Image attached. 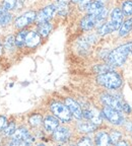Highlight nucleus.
I'll return each instance as SVG.
<instances>
[{
	"instance_id": "f257e3e1",
	"label": "nucleus",
	"mask_w": 132,
	"mask_h": 146,
	"mask_svg": "<svg viewBox=\"0 0 132 146\" xmlns=\"http://www.w3.org/2000/svg\"><path fill=\"white\" fill-rule=\"evenodd\" d=\"M132 50V42L117 47L108 55V62L112 66H121L125 63L127 56Z\"/></svg>"
},
{
	"instance_id": "f03ea898",
	"label": "nucleus",
	"mask_w": 132,
	"mask_h": 146,
	"mask_svg": "<svg viewBox=\"0 0 132 146\" xmlns=\"http://www.w3.org/2000/svg\"><path fill=\"white\" fill-rule=\"evenodd\" d=\"M98 82L103 86L109 89H117L122 84V78L118 73L111 70L108 72L102 73L97 78Z\"/></svg>"
},
{
	"instance_id": "7ed1b4c3",
	"label": "nucleus",
	"mask_w": 132,
	"mask_h": 146,
	"mask_svg": "<svg viewBox=\"0 0 132 146\" xmlns=\"http://www.w3.org/2000/svg\"><path fill=\"white\" fill-rule=\"evenodd\" d=\"M34 141L33 137L30 135L29 131L25 128H19L11 136V140L9 142L10 145H29Z\"/></svg>"
},
{
	"instance_id": "20e7f679",
	"label": "nucleus",
	"mask_w": 132,
	"mask_h": 146,
	"mask_svg": "<svg viewBox=\"0 0 132 146\" xmlns=\"http://www.w3.org/2000/svg\"><path fill=\"white\" fill-rule=\"evenodd\" d=\"M51 111L63 123H68L71 121L72 114L66 105H63L61 103H53L51 105Z\"/></svg>"
},
{
	"instance_id": "39448f33",
	"label": "nucleus",
	"mask_w": 132,
	"mask_h": 146,
	"mask_svg": "<svg viewBox=\"0 0 132 146\" xmlns=\"http://www.w3.org/2000/svg\"><path fill=\"white\" fill-rule=\"evenodd\" d=\"M103 116L105 117L110 123L114 124V125H122L123 124V116L120 114V111H118V110H115L113 108L106 106L103 109Z\"/></svg>"
},
{
	"instance_id": "423d86ee",
	"label": "nucleus",
	"mask_w": 132,
	"mask_h": 146,
	"mask_svg": "<svg viewBox=\"0 0 132 146\" xmlns=\"http://www.w3.org/2000/svg\"><path fill=\"white\" fill-rule=\"evenodd\" d=\"M123 21V11L120 8H114L110 15V21L108 23L111 32H114L120 29Z\"/></svg>"
},
{
	"instance_id": "0eeeda50",
	"label": "nucleus",
	"mask_w": 132,
	"mask_h": 146,
	"mask_svg": "<svg viewBox=\"0 0 132 146\" xmlns=\"http://www.w3.org/2000/svg\"><path fill=\"white\" fill-rule=\"evenodd\" d=\"M55 11H56V6H55V4L48 5V6L44 7L36 16V21L38 23V25L50 21L51 18L53 17V15H54Z\"/></svg>"
},
{
	"instance_id": "6e6552de",
	"label": "nucleus",
	"mask_w": 132,
	"mask_h": 146,
	"mask_svg": "<svg viewBox=\"0 0 132 146\" xmlns=\"http://www.w3.org/2000/svg\"><path fill=\"white\" fill-rule=\"evenodd\" d=\"M36 16L37 13L35 11H27L23 15L18 16L14 21V25L17 29H23V27L31 25L34 21H36Z\"/></svg>"
},
{
	"instance_id": "1a4fd4ad",
	"label": "nucleus",
	"mask_w": 132,
	"mask_h": 146,
	"mask_svg": "<svg viewBox=\"0 0 132 146\" xmlns=\"http://www.w3.org/2000/svg\"><path fill=\"white\" fill-rule=\"evenodd\" d=\"M101 100H102L103 104L106 105L107 107L113 108L115 110H118V111H122V103L120 102V100H118L115 96H111V94H104L101 96Z\"/></svg>"
},
{
	"instance_id": "9d476101",
	"label": "nucleus",
	"mask_w": 132,
	"mask_h": 146,
	"mask_svg": "<svg viewBox=\"0 0 132 146\" xmlns=\"http://www.w3.org/2000/svg\"><path fill=\"white\" fill-rule=\"evenodd\" d=\"M69 137H70V131L65 127H59L58 126L54 130V133H53V138L56 141L59 142L67 141L69 139Z\"/></svg>"
},
{
	"instance_id": "9b49d317",
	"label": "nucleus",
	"mask_w": 132,
	"mask_h": 146,
	"mask_svg": "<svg viewBox=\"0 0 132 146\" xmlns=\"http://www.w3.org/2000/svg\"><path fill=\"white\" fill-rule=\"evenodd\" d=\"M66 106L68 107L69 111L71 112V114L75 117L76 119H81L82 118V111L80 109V106L78 105L74 100L70 98H67L65 100Z\"/></svg>"
},
{
	"instance_id": "f8f14e48",
	"label": "nucleus",
	"mask_w": 132,
	"mask_h": 146,
	"mask_svg": "<svg viewBox=\"0 0 132 146\" xmlns=\"http://www.w3.org/2000/svg\"><path fill=\"white\" fill-rule=\"evenodd\" d=\"M97 25V18L95 14H87V16H84L80 21V27L82 30L84 31H89L93 27Z\"/></svg>"
},
{
	"instance_id": "ddd939ff",
	"label": "nucleus",
	"mask_w": 132,
	"mask_h": 146,
	"mask_svg": "<svg viewBox=\"0 0 132 146\" xmlns=\"http://www.w3.org/2000/svg\"><path fill=\"white\" fill-rule=\"evenodd\" d=\"M40 41H41V36H40L39 33L36 32H29L25 36V45L29 48H35L39 45Z\"/></svg>"
},
{
	"instance_id": "4468645a",
	"label": "nucleus",
	"mask_w": 132,
	"mask_h": 146,
	"mask_svg": "<svg viewBox=\"0 0 132 146\" xmlns=\"http://www.w3.org/2000/svg\"><path fill=\"white\" fill-rule=\"evenodd\" d=\"M44 127L49 132H54V130L59 126V121L53 116H49L44 120Z\"/></svg>"
},
{
	"instance_id": "2eb2a0df",
	"label": "nucleus",
	"mask_w": 132,
	"mask_h": 146,
	"mask_svg": "<svg viewBox=\"0 0 132 146\" xmlns=\"http://www.w3.org/2000/svg\"><path fill=\"white\" fill-rule=\"evenodd\" d=\"M103 8H104L103 2H101V1L98 0V1L91 2V4L87 7V14H95V15H97V14H99L102 11Z\"/></svg>"
},
{
	"instance_id": "dca6fc26",
	"label": "nucleus",
	"mask_w": 132,
	"mask_h": 146,
	"mask_svg": "<svg viewBox=\"0 0 132 146\" xmlns=\"http://www.w3.org/2000/svg\"><path fill=\"white\" fill-rule=\"evenodd\" d=\"M77 129L81 133H91L97 129V125L89 122H80L77 125Z\"/></svg>"
},
{
	"instance_id": "f3484780",
	"label": "nucleus",
	"mask_w": 132,
	"mask_h": 146,
	"mask_svg": "<svg viewBox=\"0 0 132 146\" xmlns=\"http://www.w3.org/2000/svg\"><path fill=\"white\" fill-rule=\"evenodd\" d=\"M111 143L110 141V136L106 132H100L97 134L96 136V144L100 146H105L109 145Z\"/></svg>"
},
{
	"instance_id": "a211bd4d",
	"label": "nucleus",
	"mask_w": 132,
	"mask_h": 146,
	"mask_svg": "<svg viewBox=\"0 0 132 146\" xmlns=\"http://www.w3.org/2000/svg\"><path fill=\"white\" fill-rule=\"evenodd\" d=\"M132 30V18L127 19L121 25L120 29H119V36H124L126 35H128Z\"/></svg>"
},
{
	"instance_id": "6ab92c4d",
	"label": "nucleus",
	"mask_w": 132,
	"mask_h": 146,
	"mask_svg": "<svg viewBox=\"0 0 132 146\" xmlns=\"http://www.w3.org/2000/svg\"><path fill=\"white\" fill-rule=\"evenodd\" d=\"M51 31H52V25L48 21L39 23V25H38V33L42 36H47L50 34Z\"/></svg>"
},
{
	"instance_id": "aec40b11",
	"label": "nucleus",
	"mask_w": 132,
	"mask_h": 146,
	"mask_svg": "<svg viewBox=\"0 0 132 146\" xmlns=\"http://www.w3.org/2000/svg\"><path fill=\"white\" fill-rule=\"evenodd\" d=\"M55 6H56V10H57L60 15H65L67 13V11H68V4H67L65 0H58L56 4H55Z\"/></svg>"
},
{
	"instance_id": "412c9836",
	"label": "nucleus",
	"mask_w": 132,
	"mask_h": 146,
	"mask_svg": "<svg viewBox=\"0 0 132 146\" xmlns=\"http://www.w3.org/2000/svg\"><path fill=\"white\" fill-rule=\"evenodd\" d=\"M91 115H89V120L93 122V124L99 125L102 123V115L97 111V110H89Z\"/></svg>"
},
{
	"instance_id": "4be33fe9",
	"label": "nucleus",
	"mask_w": 132,
	"mask_h": 146,
	"mask_svg": "<svg viewBox=\"0 0 132 146\" xmlns=\"http://www.w3.org/2000/svg\"><path fill=\"white\" fill-rule=\"evenodd\" d=\"M14 46H15V39L12 35H9L5 38L4 41V47L7 51H12L14 49Z\"/></svg>"
},
{
	"instance_id": "5701e85b",
	"label": "nucleus",
	"mask_w": 132,
	"mask_h": 146,
	"mask_svg": "<svg viewBox=\"0 0 132 146\" xmlns=\"http://www.w3.org/2000/svg\"><path fill=\"white\" fill-rule=\"evenodd\" d=\"M27 31H21L17 34L15 38V45L17 47H23L25 44V36H27Z\"/></svg>"
},
{
	"instance_id": "b1692460",
	"label": "nucleus",
	"mask_w": 132,
	"mask_h": 146,
	"mask_svg": "<svg viewBox=\"0 0 132 146\" xmlns=\"http://www.w3.org/2000/svg\"><path fill=\"white\" fill-rule=\"evenodd\" d=\"M12 19V15L8 12H5L3 14H0V25L1 27H5V25H9Z\"/></svg>"
},
{
	"instance_id": "393cba45",
	"label": "nucleus",
	"mask_w": 132,
	"mask_h": 146,
	"mask_svg": "<svg viewBox=\"0 0 132 146\" xmlns=\"http://www.w3.org/2000/svg\"><path fill=\"white\" fill-rule=\"evenodd\" d=\"M122 11L125 15H132V0H126L122 5Z\"/></svg>"
},
{
	"instance_id": "a878e982",
	"label": "nucleus",
	"mask_w": 132,
	"mask_h": 146,
	"mask_svg": "<svg viewBox=\"0 0 132 146\" xmlns=\"http://www.w3.org/2000/svg\"><path fill=\"white\" fill-rule=\"evenodd\" d=\"M113 69L112 65H107V64H100V65H97L93 70L96 71L97 73L99 74H102V73H105V72H108V71H111Z\"/></svg>"
},
{
	"instance_id": "bb28decb",
	"label": "nucleus",
	"mask_w": 132,
	"mask_h": 146,
	"mask_svg": "<svg viewBox=\"0 0 132 146\" xmlns=\"http://www.w3.org/2000/svg\"><path fill=\"white\" fill-rule=\"evenodd\" d=\"M42 122H43V118H42V116L39 114L33 115L30 118V124L33 127H38L39 125H41Z\"/></svg>"
},
{
	"instance_id": "cd10ccee",
	"label": "nucleus",
	"mask_w": 132,
	"mask_h": 146,
	"mask_svg": "<svg viewBox=\"0 0 132 146\" xmlns=\"http://www.w3.org/2000/svg\"><path fill=\"white\" fill-rule=\"evenodd\" d=\"M2 131H3V134H4V136H6V137L12 136V135H13V133L15 132V125H14V123L8 124V125H7Z\"/></svg>"
},
{
	"instance_id": "c85d7f7f",
	"label": "nucleus",
	"mask_w": 132,
	"mask_h": 146,
	"mask_svg": "<svg viewBox=\"0 0 132 146\" xmlns=\"http://www.w3.org/2000/svg\"><path fill=\"white\" fill-rule=\"evenodd\" d=\"M109 136H110V141H111V143L117 144L121 140L122 134H121L119 131H113V132H112Z\"/></svg>"
},
{
	"instance_id": "c756f323",
	"label": "nucleus",
	"mask_w": 132,
	"mask_h": 146,
	"mask_svg": "<svg viewBox=\"0 0 132 146\" xmlns=\"http://www.w3.org/2000/svg\"><path fill=\"white\" fill-rule=\"evenodd\" d=\"M15 4H16V0H4L2 7L4 8L5 11H8V10L13 9L15 7Z\"/></svg>"
},
{
	"instance_id": "7c9ffc66",
	"label": "nucleus",
	"mask_w": 132,
	"mask_h": 146,
	"mask_svg": "<svg viewBox=\"0 0 132 146\" xmlns=\"http://www.w3.org/2000/svg\"><path fill=\"white\" fill-rule=\"evenodd\" d=\"M98 33L99 35H107L109 34V33H111V30H110V27L109 25L107 23H104V25H102L100 27H99V30H98Z\"/></svg>"
},
{
	"instance_id": "2f4dec72",
	"label": "nucleus",
	"mask_w": 132,
	"mask_h": 146,
	"mask_svg": "<svg viewBox=\"0 0 132 146\" xmlns=\"http://www.w3.org/2000/svg\"><path fill=\"white\" fill-rule=\"evenodd\" d=\"M91 140L89 137H83V138H81V140L80 141H78V145H91Z\"/></svg>"
},
{
	"instance_id": "473e14b6",
	"label": "nucleus",
	"mask_w": 132,
	"mask_h": 146,
	"mask_svg": "<svg viewBox=\"0 0 132 146\" xmlns=\"http://www.w3.org/2000/svg\"><path fill=\"white\" fill-rule=\"evenodd\" d=\"M91 2H93V0H80L79 1L80 9H85Z\"/></svg>"
},
{
	"instance_id": "72a5a7b5",
	"label": "nucleus",
	"mask_w": 132,
	"mask_h": 146,
	"mask_svg": "<svg viewBox=\"0 0 132 146\" xmlns=\"http://www.w3.org/2000/svg\"><path fill=\"white\" fill-rule=\"evenodd\" d=\"M6 126H7L6 118L3 117V116H0V131H2Z\"/></svg>"
},
{
	"instance_id": "f704fd0d",
	"label": "nucleus",
	"mask_w": 132,
	"mask_h": 146,
	"mask_svg": "<svg viewBox=\"0 0 132 146\" xmlns=\"http://www.w3.org/2000/svg\"><path fill=\"white\" fill-rule=\"evenodd\" d=\"M122 111L125 112L126 114H130V112H131V108H130V106L128 105V104H122Z\"/></svg>"
},
{
	"instance_id": "c9c22d12",
	"label": "nucleus",
	"mask_w": 132,
	"mask_h": 146,
	"mask_svg": "<svg viewBox=\"0 0 132 146\" xmlns=\"http://www.w3.org/2000/svg\"><path fill=\"white\" fill-rule=\"evenodd\" d=\"M126 129L127 131H132V122H128V124L126 125Z\"/></svg>"
},
{
	"instance_id": "e433bc0d",
	"label": "nucleus",
	"mask_w": 132,
	"mask_h": 146,
	"mask_svg": "<svg viewBox=\"0 0 132 146\" xmlns=\"http://www.w3.org/2000/svg\"><path fill=\"white\" fill-rule=\"evenodd\" d=\"M117 145H127V142H125V141H119L118 143H117Z\"/></svg>"
},
{
	"instance_id": "4c0bfd02",
	"label": "nucleus",
	"mask_w": 132,
	"mask_h": 146,
	"mask_svg": "<svg viewBox=\"0 0 132 146\" xmlns=\"http://www.w3.org/2000/svg\"><path fill=\"white\" fill-rule=\"evenodd\" d=\"M5 10H4V8L3 7H0V14H3V13H5Z\"/></svg>"
},
{
	"instance_id": "58836bf2",
	"label": "nucleus",
	"mask_w": 132,
	"mask_h": 146,
	"mask_svg": "<svg viewBox=\"0 0 132 146\" xmlns=\"http://www.w3.org/2000/svg\"><path fill=\"white\" fill-rule=\"evenodd\" d=\"M2 49H3V47H2V44L0 43V55L2 54Z\"/></svg>"
},
{
	"instance_id": "ea45409f",
	"label": "nucleus",
	"mask_w": 132,
	"mask_h": 146,
	"mask_svg": "<svg viewBox=\"0 0 132 146\" xmlns=\"http://www.w3.org/2000/svg\"><path fill=\"white\" fill-rule=\"evenodd\" d=\"M79 1L80 0H71V2H73V3H78Z\"/></svg>"
},
{
	"instance_id": "a19ab883",
	"label": "nucleus",
	"mask_w": 132,
	"mask_h": 146,
	"mask_svg": "<svg viewBox=\"0 0 132 146\" xmlns=\"http://www.w3.org/2000/svg\"><path fill=\"white\" fill-rule=\"evenodd\" d=\"M99 1H101V2H105V1H107V0H99Z\"/></svg>"
},
{
	"instance_id": "79ce46f5",
	"label": "nucleus",
	"mask_w": 132,
	"mask_h": 146,
	"mask_svg": "<svg viewBox=\"0 0 132 146\" xmlns=\"http://www.w3.org/2000/svg\"><path fill=\"white\" fill-rule=\"evenodd\" d=\"M131 53H132V50H131Z\"/></svg>"
}]
</instances>
